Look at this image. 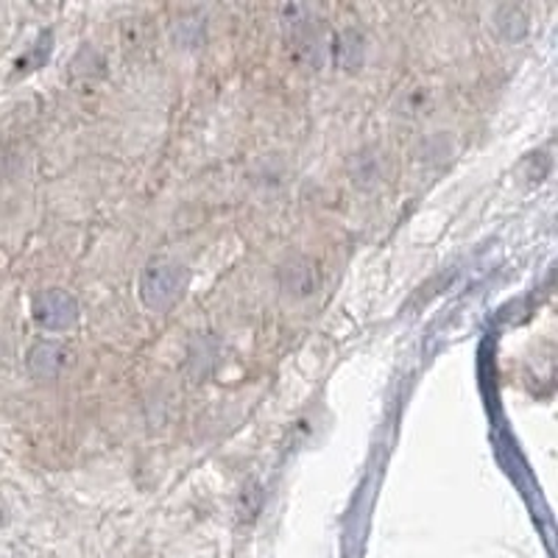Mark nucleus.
<instances>
[{
	"label": "nucleus",
	"mask_w": 558,
	"mask_h": 558,
	"mask_svg": "<svg viewBox=\"0 0 558 558\" xmlns=\"http://www.w3.org/2000/svg\"><path fill=\"white\" fill-rule=\"evenodd\" d=\"M279 14H282L288 53H291L293 62L302 64V68H318V64H322L324 39L313 9L291 3V7L279 9Z\"/></svg>",
	"instance_id": "1"
},
{
	"label": "nucleus",
	"mask_w": 558,
	"mask_h": 558,
	"mask_svg": "<svg viewBox=\"0 0 558 558\" xmlns=\"http://www.w3.org/2000/svg\"><path fill=\"white\" fill-rule=\"evenodd\" d=\"M184 282H187V277H184L182 266L157 257L140 274V296L151 311H166L182 296Z\"/></svg>",
	"instance_id": "2"
},
{
	"label": "nucleus",
	"mask_w": 558,
	"mask_h": 558,
	"mask_svg": "<svg viewBox=\"0 0 558 558\" xmlns=\"http://www.w3.org/2000/svg\"><path fill=\"white\" fill-rule=\"evenodd\" d=\"M34 322L45 330H70L78 322L76 299L68 291H59V288L39 293L34 299Z\"/></svg>",
	"instance_id": "3"
},
{
	"label": "nucleus",
	"mask_w": 558,
	"mask_h": 558,
	"mask_svg": "<svg viewBox=\"0 0 558 558\" xmlns=\"http://www.w3.org/2000/svg\"><path fill=\"white\" fill-rule=\"evenodd\" d=\"M76 366V352L68 343L43 341L28 352V372L37 380H59Z\"/></svg>",
	"instance_id": "4"
},
{
	"label": "nucleus",
	"mask_w": 558,
	"mask_h": 558,
	"mask_svg": "<svg viewBox=\"0 0 558 558\" xmlns=\"http://www.w3.org/2000/svg\"><path fill=\"white\" fill-rule=\"evenodd\" d=\"M279 288L291 299H307L322 288V277H318V266L305 257V254H293L291 260L279 266Z\"/></svg>",
	"instance_id": "5"
},
{
	"label": "nucleus",
	"mask_w": 558,
	"mask_h": 558,
	"mask_svg": "<svg viewBox=\"0 0 558 558\" xmlns=\"http://www.w3.org/2000/svg\"><path fill=\"white\" fill-rule=\"evenodd\" d=\"M336 62L343 70H355L363 62V34L357 28H343V32H338Z\"/></svg>",
	"instance_id": "6"
},
{
	"label": "nucleus",
	"mask_w": 558,
	"mask_h": 558,
	"mask_svg": "<svg viewBox=\"0 0 558 558\" xmlns=\"http://www.w3.org/2000/svg\"><path fill=\"white\" fill-rule=\"evenodd\" d=\"M430 109H433V93L427 87H413L402 96V114H408V118L430 114Z\"/></svg>",
	"instance_id": "7"
},
{
	"label": "nucleus",
	"mask_w": 558,
	"mask_h": 558,
	"mask_svg": "<svg viewBox=\"0 0 558 558\" xmlns=\"http://www.w3.org/2000/svg\"><path fill=\"white\" fill-rule=\"evenodd\" d=\"M508 14H511L508 20L497 17V28H500L506 37H520V34L525 32V17H522L520 9H514V7H508Z\"/></svg>",
	"instance_id": "8"
}]
</instances>
